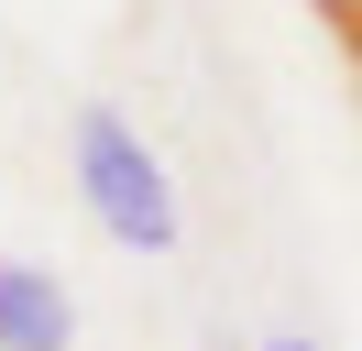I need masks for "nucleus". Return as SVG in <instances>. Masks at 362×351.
Returning a JSON list of instances; mask_svg holds the SVG:
<instances>
[{
  "mask_svg": "<svg viewBox=\"0 0 362 351\" xmlns=\"http://www.w3.org/2000/svg\"><path fill=\"white\" fill-rule=\"evenodd\" d=\"M77 197L110 241L132 253H176V187H165L154 143H143L121 110H77Z\"/></svg>",
  "mask_w": 362,
  "mask_h": 351,
  "instance_id": "obj_1",
  "label": "nucleus"
},
{
  "mask_svg": "<svg viewBox=\"0 0 362 351\" xmlns=\"http://www.w3.org/2000/svg\"><path fill=\"white\" fill-rule=\"evenodd\" d=\"M77 340V307L45 263H0V351H66Z\"/></svg>",
  "mask_w": 362,
  "mask_h": 351,
  "instance_id": "obj_2",
  "label": "nucleus"
},
{
  "mask_svg": "<svg viewBox=\"0 0 362 351\" xmlns=\"http://www.w3.org/2000/svg\"><path fill=\"white\" fill-rule=\"evenodd\" d=\"M274 351H318V340H274Z\"/></svg>",
  "mask_w": 362,
  "mask_h": 351,
  "instance_id": "obj_3",
  "label": "nucleus"
}]
</instances>
